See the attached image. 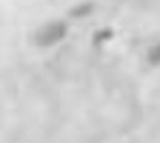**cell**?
Instances as JSON below:
<instances>
[{
    "mask_svg": "<svg viewBox=\"0 0 160 143\" xmlns=\"http://www.w3.org/2000/svg\"><path fill=\"white\" fill-rule=\"evenodd\" d=\"M66 32H69V26L63 23V20H49V23H43L37 32H34V46H40V49H49V46H57L60 40L66 37Z\"/></svg>",
    "mask_w": 160,
    "mask_h": 143,
    "instance_id": "1",
    "label": "cell"
},
{
    "mask_svg": "<svg viewBox=\"0 0 160 143\" xmlns=\"http://www.w3.org/2000/svg\"><path fill=\"white\" fill-rule=\"evenodd\" d=\"M146 57H149V63H152V66H160V43L152 46V49L146 52Z\"/></svg>",
    "mask_w": 160,
    "mask_h": 143,
    "instance_id": "2",
    "label": "cell"
},
{
    "mask_svg": "<svg viewBox=\"0 0 160 143\" xmlns=\"http://www.w3.org/2000/svg\"><path fill=\"white\" fill-rule=\"evenodd\" d=\"M92 9H94V6H92V3H86V6H77V9L72 12V14H74V17H86V14L92 12Z\"/></svg>",
    "mask_w": 160,
    "mask_h": 143,
    "instance_id": "3",
    "label": "cell"
}]
</instances>
